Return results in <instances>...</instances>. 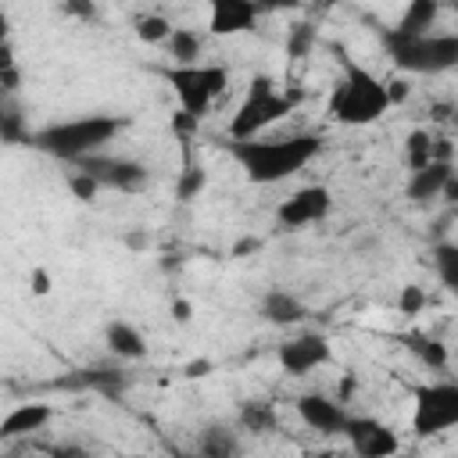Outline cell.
<instances>
[{
	"label": "cell",
	"mask_w": 458,
	"mask_h": 458,
	"mask_svg": "<svg viewBox=\"0 0 458 458\" xmlns=\"http://www.w3.org/2000/svg\"><path fill=\"white\" fill-rule=\"evenodd\" d=\"M318 150H322V136L315 132H293V136H276V140L250 136V140L229 143V154L247 172V179L258 186H272V182L297 175L308 161L318 157Z\"/></svg>",
	"instance_id": "cell-1"
},
{
	"label": "cell",
	"mask_w": 458,
	"mask_h": 458,
	"mask_svg": "<svg viewBox=\"0 0 458 458\" xmlns=\"http://www.w3.org/2000/svg\"><path fill=\"white\" fill-rule=\"evenodd\" d=\"M336 64H340V79L329 93V118L344 122V125H372L390 111V97H386V82L372 75V68L358 64L347 50H336Z\"/></svg>",
	"instance_id": "cell-2"
},
{
	"label": "cell",
	"mask_w": 458,
	"mask_h": 458,
	"mask_svg": "<svg viewBox=\"0 0 458 458\" xmlns=\"http://www.w3.org/2000/svg\"><path fill=\"white\" fill-rule=\"evenodd\" d=\"M129 125H132L129 114H79V118H68V122L43 125L39 132L29 136V147H36V150H43L57 161L75 165L79 157L97 154L104 143H111Z\"/></svg>",
	"instance_id": "cell-3"
},
{
	"label": "cell",
	"mask_w": 458,
	"mask_h": 458,
	"mask_svg": "<svg viewBox=\"0 0 458 458\" xmlns=\"http://www.w3.org/2000/svg\"><path fill=\"white\" fill-rule=\"evenodd\" d=\"M301 104H304V89L279 93L276 89V79L265 75V72H258V75H250V86H247L236 114L229 118V140H250L261 129H268L272 122L293 114Z\"/></svg>",
	"instance_id": "cell-4"
},
{
	"label": "cell",
	"mask_w": 458,
	"mask_h": 458,
	"mask_svg": "<svg viewBox=\"0 0 458 458\" xmlns=\"http://www.w3.org/2000/svg\"><path fill=\"white\" fill-rule=\"evenodd\" d=\"M383 47L397 72L415 75H444L458 68V32H429L415 39H397L383 32Z\"/></svg>",
	"instance_id": "cell-5"
},
{
	"label": "cell",
	"mask_w": 458,
	"mask_h": 458,
	"mask_svg": "<svg viewBox=\"0 0 458 458\" xmlns=\"http://www.w3.org/2000/svg\"><path fill=\"white\" fill-rule=\"evenodd\" d=\"M161 75L175 89L179 107L197 114V118H204L208 107L229 86V72L222 64H168V68H161Z\"/></svg>",
	"instance_id": "cell-6"
},
{
	"label": "cell",
	"mask_w": 458,
	"mask_h": 458,
	"mask_svg": "<svg viewBox=\"0 0 458 458\" xmlns=\"http://www.w3.org/2000/svg\"><path fill=\"white\" fill-rule=\"evenodd\" d=\"M458 426V383H422L415 386V411H411V429L419 437H433L444 429Z\"/></svg>",
	"instance_id": "cell-7"
},
{
	"label": "cell",
	"mask_w": 458,
	"mask_h": 458,
	"mask_svg": "<svg viewBox=\"0 0 458 458\" xmlns=\"http://www.w3.org/2000/svg\"><path fill=\"white\" fill-rule=\"evenodd\" d=\"M75 168L89 172L104 190H118V193H140L150 179V168L136 157H118V154H86L75 161Z\"/></svg>",
	"instance_id": "cell-8"
},
{
	"label": "cell",
	"mask_w": 458,
	"mask_h": 458,
	"mask_svg": "<svg viewBox=\"0 0 458 458\" xmlns=\"http://www.w3.org/2000/svg\"><path fill=\"white\" fill-rule=\"evenodd\" d=\"M333 208V193L326 186H301L293 190L286 200H279L276 208V225L279 229H304V225H315L329 215Z\"/></svg>",
	"instance_id": "cell-9"
},
{
	"label": "cell",
	"mask_w": 458,
	"mask_h": 458,
	"mask_svg": "<svg viewBox=\"0 0 458 458\" xmlns=\"http://www.w3.org/2000/svg\"><path fill=\"white\" fill-rule=\"evenodd\" d=\"M344 437H347V444L358 458H390V454L401 451L397 433L386 422L372 419V415H351L347 426H344Z\"/></svg>",
	"instance_id": "cell-10"
},
{
	"label": "cell",
	"mask_w": 458,
	"mask_h": 458,
	"mask_svg": "<svg viewBox=\"0 0 458 458\" xmlns=\"http://www.w3.org/2000/svg\"><path fill=\"white\" fill-rule=\"evenodd\" d=\"M329 358H333V347L322 333H304V336L279 344V365L286 376H308L318 365H326Z\"/></svg>",
	"instance_id": "cell-11"
},
{
	"label": "cell",
	"mask_w": 458,
	"mask_h": 458,
	"mask_svg": "<svg viewBox=\"0 0 458 458\" xmlns=\"http://www.w3.org/2000/svg\"><path fill=\"white\" fill-rule=\"evenodd\" d=\"M208 32L211 36H236L258 25V0H208Z\"/></svg>",
	"instance_id": "cell-12"
},
{
	"label": "cell",
	"mask_w": 458,
	"mask_h": 458,
	"mask_svg": "<svg viewBox=\"0 0 458 458\" xmlns=\"http://www.w3.org/2000/svg\"><path fill=\"white\" fill-rule=\"evenodd\" d=\"M297 415L315 433H344V426L351 419V411L340 401L326 397V394H301L297 397Z\"/></svg>",
	"instance_id": "cell-13"
},
{
	"label": "cell",
	"mask_w": 458,
	"mask_h": 458,
	"mask_svg": "<svg viewBox=\"0 0 458 458\" xmlns=\"http://www.w3.org/2000/svg\"><path fill=\"white\" fill-rule=\"evenodd\" d=\"M258 315H261L268 326H297V322L308 318V304H304L297 293H290V290H283V286H272V290L261 293Z\"/></svg>",
	"instance_id": "cell-14"
},
{
	"label": "cell",
	"mask_w": 458,
	"mask_h": 458,
	"mask_svg": "<svg viewBox=\"0 0 458 458\" xmlns=\"http://www.w3.org/2000/svg\"><path fill=\"white\" fill-rule=\"evenodd\" d=\"M54 419V408L50 404H39V401H29V404H18L4 415L0 422V440H18V437H29V433H39L47 429V422Z\"/></svg>",
	"instance_id": "cell-15"
},
{
	"label": "cell",
	"mask_w": 458,
	"mask_h": 458,
	"mask_svg": "<svg viewBox=\"0 0 458 458\" xmlns=\"http://www.w3.org/2000/svg\"><path fill=\"white\" fill-rule=\"evenodd\" d=\"M440 7L444 0H408L404 14L397 18L394 29H383L386 36H397V39H415V36H429V29L437 25L440 18Z\"/></svg>",
	"instance_id": "cell-16"
},
{
	"label": "cell",
	"mask_w": 458,
	"mask_h": 458,
	"mask_svg": "<svg viewBox=\"0 0 458 458\" xmlns=\"http://www.w3.org/2000/svg\"><path fill=\"white\" fill-rule=\"evenodd\" d=\"M451 161H429L426 168L411 172L408 182H404V197L411 204H429V200H440V190H444V179L451 175Z\"/></svg>",
	"instance_id": "cell-17"
},
{
	"label": "cell",
	"mask_w": 458,
	"mask_h": 458,
	"mask_svg": "<svg viewBox=\"0 0 458 458\" xmlns=\"http://www.w3.org/2000/svg\"><path fill=\"white\" fill-rule=\"evenodd\" d=\"M104 344H107V351H111L114 358H125V361H136V358L147 354V340H143V333H140L132 322H125V318H111V322H107V329H104Z\"/></svg>",
	"instance_id": "cell-18"
},
{
	"label": "cell",
	"mask_w": 458,
	"mask_h": 458,
	"mask_svg": "<svg viewBox=\"0 0 458 458\" xmlns=\"http://www.w3.org/2000/svg\"><path fill=\"white\" fill-rule=\"evenodd\" d=\"M401 344H404V351L415 354L426 369H433V372L447 369V344H440L437 336H429V333H404Z\"/></svg>",
	"instance_id": "cell-19"
},
{
	"label": "cell",
	"mask_w": 458,
	"mask_h": 458,
	"mask_svg": "<svg viewBox=\"0 0 458 458\" xmlns=\"http://www.w3.org/2000/svg\"><path fill=\"white\" fill-rule=\"evenodd\" d=\"M165 47H168L172 64H200V54H204V36H200L197 29H182V25H175Z\"/></svg>",
	"instance_id": "cell-20"
},
{
	"label": "cell",
	"mask_w": 458,
	"mask_h": 458,
	"mask_svg": "<svg viewBox=\"0 0 458 458\" xmlns=\"http://www.w3.org/2000/svg\"><path fill=\"white\" fill-rule=\"evenodd\" d=\"M197 451H200L204 458H229V454H240V437H236V429L215 422V426L200 429Z\"/></svg>",
	"instance_id": "cell-21"
},
{
	"label": "cell",
	"mask_w": 458,
	"mask_h": 458,
	"mask_svg": "<svg viewBox=\"0 0 458 458\" xmlns=\"http://www.w3.org/2000/svg\"><path fill=\"white\" fill-rule=\"evenodd\" d=\"M276 422H279V415H276V404H272V401H265V397H247V401L240 404V426H243L247 433H272Z\"/></svg>",
	"instance_id": "cell-22"
},
{
	"label": "cell",
	"mask_w": 458,
	"mask_h": 458,
	"mask_svg": "<svg viewBox=\"0 0 458 458\" xmlns=\"http://www.w3.org/2000/svg\"><path fill=\"white\" fill-rule=\"evenodd\" d=\"M204 186H208V172L200 168V161L186 157V165H182V172L175 179V200L179 204H190V200H197L204 193Z\"/></svg>",
	"instance_id": "cell-23"
},
{
	"label": "cell",
	"mask_w": 458,
	"mask_h": 458,
	"mask_svg": "<svg viewBox=\"0 0 458 458\" xmlns=\"http://www.w3.org/2000/svg\"><path fill=\"white\" fill-rule=\"evenodd\" d=\"M79 383L89 386V390H100L104 397H118V394L129 386V379H125L122 369H86V372L79 376Z\"/></svg>",
	"instance_id": "cell-24"
},
{
	"label": "cell",
	"mask_w": 458,
	"mask_h": 458,
	"mask_svg": "<svg viewBox=\"0 0 458 458\" xmlns=\"http://www.w3.org/2000/svg\"><path fill=\"white\" fill-rule=\"evenodd\" d=\"M433 161V136L426 129H411L408 140H404V165L408 172H419Z\"/></svg>",
	"instance_id": "cell-25"
},
{
	"label": "cell",
	"mask_w": 458,
	"mask_h": 458,
	"mask_svg": "<svg viewBox=\"0 0 458 458\" xmlns=\"http://www.w3.org/2000/svg\"><path fill=\"white\" fill-rule=\"evenodd\" d=\"M315 39H318V32H315V25L311 21H297V25H290L286 29V57L290 61H304L311 50H315Z\"/></svg>",
	"instance_id": "cell-26"
},
{
	"label": "cell",
	"mask_w": 458,
	"mask_h": 458,
	"mask_svg": "<svg viewBox=\"0 0 458 458\" xmlns=\"http://www.w3.org/2000/svg\"><path fill=\"white\" fill-rule=\"evenodd\" d=\"M0 136L7 143H29L32 132H25V118H21V107L14 104V97H4L0 104Z\"/></svg>",
	"instance_id": "cell-27"
},
{
	"label": "cell",
	"mask_w": 458,
	"mask_h": 458,
	"mask_svg": "<svg viewBox=\"0 0 458 458\" xmlns=\"http://www.w3.org/2000/svg\"><path fill=\"white\" fill-rule=\"evenodd\" d=\"M433 268L440 276V283L458 293V243H437L433 247Z\"/></svg>",
	"instance_id": "cell-28"
},
{
	"label": "cell",
	"mask_w": 458,
	"mask_h": 458,
	"mask_svg": "<svg viewBox=\"0 0 458 458\" xmlns=\"http://www.w3.org/2000/svg\"><path fill=\"white\" fill-rule=\"evenodd\" d=\"M132 29H136V39L140 43H168V36H172L175 25L165 14H140L132 21Z\"/></svg>",
	"instance_id": "cell-29"
},
{
	"label": "cell",
	"mask_w": 458,
	"mask_h": 458,
	"mask_svg": "<svg viewBox=\"0 0 458 458\" xmlns=\"http://www.w3.org/2000/svg\"><path fill=\"white\" fill-rule=\"evenodd\" d=\"M100 190H104V186H100V182H97L89 172H82V168L68 172V193H72L75 200H82V204H93Z\"/></svg>",
	"instance_id": "cell-30"
},
{
	"label": "cell",
	"mask_w": 458,
	"mask_h": 458,
	"mask_svg": "<svg viewBox=\"0 0 458 458\" xmlns=\"http://www.w3.org/2000/svg\"><path fill=\"white\" fill-rule=\"evenodd\" d=\"M429 304V297H426V290L422 286H415V283H408V286H401V297H397V311L401 315H422V308Z\"/></svg>",
	"instance_id": "cell-31"
},
{
	"label": "cell",
	"mask_w": 458,
	"mask_h": 458,
	"mask_svg": "<svg viewBox=\"0 0 458 458\" xmlns=\"http://www.w3.org/2000/svg\"><path fill=\"white\" fill-rule=\"evenodd\" d=\"M197 129H200V118H197V114H190V111H182V107L172 114V132H175L182 143H190Z\"/></svg>",
	"instance_id": "cell-32"
},
{
	"label": "cell",
	"mask_w": 458,
	"mask_h": 458,
	"mask_svg": "<svg viewBox=\"0 0 458 458\" xmlns=\"http://www.w3.org/2000/svg\"><path fill=\"white\" fill-rule=\"evenodd\" d=\"M64 14L68 18H79V21H97V0H61Z\"/></svg>",
	"instance_id": "cell-33"
},
{
	"label": "cell",
	"mask_w": 458,
	"mask_h": 458,
	"mask_svg": "<svg viewBox=\"0 0 458 458\" xmlns=\"http://www.w3.org/2000/svg\"><path fill=\"white\" fill-rule=\"evenodd\" d=\"M0 89H4V97H14L21 89V68L18 64L0 68Z\"/></svg>",
	"instance_id": "cell-34"
},
{
	"label": "cell",
	"mask_w": 458,
	"mask_h": 458,
	"mask_svg": "<svg viewBox=\"0 0 458 458\" xmlns=\"http://www.w3.org/2000/svg\"><path fill=\"white\" fill-rule=\"evenodd\" d=\"M50 286H54V283H50V272H47L43 265H36V268L29 272V290H32L36 297H47V293H50Z\"/></svg>",
	"instance_id": "cell-35"
},
{
	"label": "cell",
	"mask_w": 458,
	"mask_h": 458,
	"mask_svg": "<svg viewBox=\"0 0 458 458\" xmlns=\"http://www.w3.org/2000/svg\"><path fill=\"white\" fill-rule=\"evenodd\" d=\"M386 97H390V107L394 104H404L408 97H411V86H408V79H386Z\"/></svg>",
	"instance_id": "cell-36"
},
{
	"label": "cell",
	"mask_w": 458,
	"mask_h": 458,
	"mask_svg": "<svg viewBox=\"0 0 458 458\" xmlns=\"http://www.w3.org/2000/svg\"><path fill=\"white\" fill-rule=\"evenodd\" d=\"M308 0H258L261 14H276V11H301Z\"/></svg>",
	"instance_id": "cell-37"
},
{
	"label": "cell",
	"mask_w": 458,
	"mask_h": 458,
	"mask_svg": "<svg viewBox=\"0 0 458 458\" xmlns=\"http://www.w3.org/2000/svg\"><path fill=\"white\" fill-rule=\"evenodd\" d=\"M265 243L258 240V236H240L236 243H233V258H247V254H258Z\"/></svg>",
	"instance_id": "cell-38"
},
{
	"label": "cell",
	"mask_w": 458,
	"mask_h": 458,
	"mask_svg": "<svg viewBox=\"0 0 458 458\" xmlns=\"http://www.w3.org/2000/svg\"><path fill=\"white\" fill-rule=\"evenodd\" d=\"M172 318H175L179 326H186V322L193 318V304H190L186 297H172Z\"/></svg>",
	"instance_id": "cell-39"
},
{
	"label": "cell",
	"mask_w": 458,
	"mask_h": 458,
	"mask_svg": "<svg viewBox=\"0 0 458 458\" xmlns=\"http://www.w3.org/2000/svg\"><path fill=\"white\" fill-rule=\"evenodd\" d=\"M440 200H444V204H451V208L458 204V168H451V175L444 179V190H440Z\"/></svg>",
	"instance_id": "cell-40"
},
{
	"label": "cell",
	"mask_w": 458,
	"mask_h": 458,
	"mask_svg": "<svg viewBox=\"0 0 458 458\" xmlns=\"http://www.w3.org/2000/svg\"><path fill=\"white\" fill-rule=\"evenodd\" d=\"M125 247H129V250H147V247H150V233H143V229L125 233Z\"/></svg>",
	"instance_id": "cell-41"
},
{
	"label": "cell",
	"mask_w": 458,
	"mask_h": 458,
	"mask_svg": "<svg viewBox=\"0 0 458 458\" xmlns=\"http://www.w3.org/2000/svg\"><path fill=\"white\" fill-rule=\"evenodd\" d=\"M433 161H451V140L433 136Z\"/></svg>",
	"instance_id": "cell-42"
},
{
	"label": "cell",
	"mask_w": 458,
	"mask_h": 458,
	"mask_svg": "<svg viewBox=\"0 0 458 458\" xmlns=\"http://www.w3.org/2000/svg\"><path fill=\"white\" fill-rule=\"evenodd\" d=\"M211 369H215V365H211V358H197V361H190V365H186V376H190V379H197V376H208Z\"/></svg>",
	"instance_id": "cell-43"
},
{
	"label": "cell",
	"mask_w": 458,
	"mask_h": 458,
	"mask_svg": "<svg viewBox=\"0 0 458 458\" xmlns=\"http://www.w3.org/2000/svg\"><path fill=\"white\" fill-rule=\"evenodd\" d=\"M454 114H458V111H454L451 104H433V107H429V118H433V122H451Z\"/></svg>",
	"instance_id": "cell-44"
},
{
	"label": "cell",
	"mask_w": 458,
	"mask_h": 458,
	"mask_svg": "<svg viewBox=\"0 0 458 458\" xmlns=\"http://www.w3.org/2000/svg\"><path fill=\"white\" fill-rule=\"evenodd\" d=\"M50 454H54V458H68V454H75V458H79V454H86V451H82L79 444H54V447H50Z\"/></svg>",
	"instance_id": "cell-45"
},
{
	"label": "cell",
	"mask_w": 458,
	"mask_h": 458,
	"mask_svg": "<svg viewBox=\"0 0 458 458\" xmlns=\"http://www.w3.org/2000/svg\"><path fill=\"white\" fill-rule=\"evenodd\" d=\"M336 4H344V0H311L308 7H311V14H326V11H333Z\"/></svg>",
	"instance_id": "cell-46"
},
{
	"label": "cell",
	"mask_w": 458,
	"mask_h": 458,
	"mask_svg": "<svg viewBox=\"0 0 458 458\" xmlns=\"http://www.w3.org/2000/svg\"><path fill=\"white\" fill-rule=\"evenodd\" d=\"M447 7H451V11H454V14H458V0H447Z\"/></svg>",
	"instance_id": "cell-47"
}]
</instances>
